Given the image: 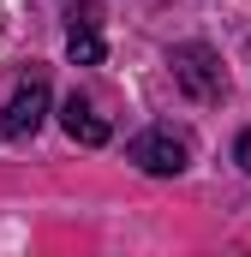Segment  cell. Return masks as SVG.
Here are the masks:
<instances>
[{"instance_id":"4","label":"cell","mask_w":251,"mask_h":257,"mask_svg":"<svg viewBox=\"0 0 251 257\" xmlns=\"http://www.w3.org/2000/svg\"><path fill=\"white\" fill-rule=\"evenodd\" d=\"M66 54L72 66H102V12L84 0V6H72V24H66Z\"/></svg>"},{"instance_id":"1","label":"cell","mask_w":251,"mask_h":257,"mask_svg":"<svg viewBox=\"0 0 251 257\" xmlns=\"http://www.w3.org/2000/svg\"><path fill=\"white\" fill-rule=\"evenodd\" d=\"M168 66H174V84L186 90L191 102H221L227 96V66H221V54L209 42H180L168 54Z\"/></svg>"},{"instance_id":"2","label":"cell","mask_w":251,"mask_h":257,"mask_svg":"<svg viewBox=\"0 0 251 257\" xmlns=\"http://www.w3.org/2000/svg\"><path fill=\"white\" fill-rule=\"evenodd\" d=\"M126 162H138L156 180H174V174H186V162H191V138L180 126H150V132H138L126 144Z\"/></svg>"},{"instance_id":"5","label":"cell","mask_w":251,"mask_h":257,"mask_svg":"<svg viewBox=\"0 0 251 257\" xmlns=\"http://www.w3.org/2000/svg\"><path fill=\"white\" fill-rule=\"evenodd\" d=\"M60 126H66V138L84 144V150H102V144H108V120L96 114V102H90L84 90H72L60 102Z\"/></svg>"},{"instance_id":"3","label":"cell","mask_w":251,"mask_h":257,"mask_svg":"<svg viewBox=\"0 0 251 257\" xmlns=\"http://www.w3.org/2000/svg\"><path fill=\"white\" fill-rule=\"evenodd\" d=\"M42 120H48V72H42V66H30V72L18 78L12 102L0 108V132H6V138H30Z\"/></svg>"},{"instance_id":"6","label":"cell","mask_w":251,"mask_h":257,"mask_svg":"<svg viewBox=\"0 0 251 257\" xmlns=\"http://www.w3.org/2000/svg\"><path fill=\"white\" fill-rule=\"evenodd\" d=\"M233 162H239V168H245V174H251V126L239 132V144H233Z\"/></svg>"}]
</instances>
